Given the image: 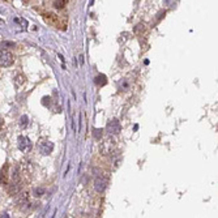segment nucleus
<instances>
[{
	"label": "nucleus",
	"instance_id": "6",
	"mask_svg": "<svg viewBox=\"0 0 218 218\" xmlns=\"http://www.w3.org/2000/svg\"><path fill=\"white\" fill-rule=\"evenodd\" d=\"M30 148H31L30 140L28 137H22V136H21L18 139V149L25 151V150H30Z\"/></svg>",
	"mask_w": 218,
	"mask_h": 218
},
{
	"label": "nucleus",
	"instance_id": "14",
	"mask_svg": "<svg viewBox=\"0 0 218 218\" xmlns=\"http://www.w3.org/2000/svg\"><path fill=\"white\" fill-rule=\"evenodd\" d=\"M2 125H3V119L0 118V127H2Z\"/></svg>",
	"mask_w": 218,
	"mask_h": 218
},
{
	"label": "nucleus",
	"instance_id": "8",
	"mask_svg": "<svg viewBox=\"0 0 218 218\" xmlns=\"http://www.w3.org/2000/svg\"><path fill=\"white\" fill-rule=\"evenodd\" d=\"M67 3H68V0H55V2H54V7L56 9H62L67 5Z\"/></svg>",
	"mask_w": 218,
	"mask_h": 218
},
{
	"label": "nucleus",
	"instance_id": "1",
	"mask_svg": "<svg viewBox=\"0 0 218 218\" xmlns=\"http://www.w3.org/2000/svg\"><path fill=\"white\" fill-rule=\"evenodd\" d=\"M14 63V56L12 52H9L7 50L0 51V65L2 67H10Z\"/></svg>",
	"mask_w": 218,
	"mask_h": 218
},
{
	"label": "nucleus",
	"instance_id": "2",
	"mask_svg": "<svg viewBox=\"0 0 218 218\" xmlns=\"http://www.w3.org/2000/svg\"><path fill=\"white\" fill-rule=\"evenodd\" d=\"M107 132L110 133V135H118V133H120V131H122V125H120V122L118 120V119H112V120H110L107 123Z\"/></svg>",
	"mask_w": 218,
	"mask_h": 218
},
{
	"label": "nucleus",
	"instance_id": "12",
	"mask_svg": "<svg viewBox=\"0 0 218 218\" xmlns=\"http://www.w3.org/2000/svg\"><path fill=\"white\" fill-rule=\"evenodd\" d=\"M93 137L95 140H101V137H102V129H94L93 131Z\"/></svg>",
	"mask_w": 218,
	"mask_h": 218
},
{
	"label": "nucleus",
	"instance_id": "7",
	"mask_svg": "<svg viewBox=\"0 0 218 218\" xmlns=\"http://www.w3.org/2000/svg\"><path fill=\"white\" fill-rule=\"evenodd\" d=\"M8 168V165H5L3 168H2V171H0V184H7V178H8V175L5 174V170Z\"/></svg>",
	"mask_w": 218,
	"mask_h": 218
},
{
	"label": "nucleus",
	"instance_id": "3",
	"mask_svg": "<svg viewBox=\"0 0 218 218\" xmlns=\"http://www.w3.org/2000/svg\"><path fill=\"white\" fill-rule=\"evenodd\" d=\"M107 184H108V179L105 178V176H98L95 179V182H94V188L97 192H99L102 193L103 191H105L107 188Z\"/></svg>",
	"mask_w": 218,
	"mask_h": 218
},
{
	"label": "nucleus",
	"instance_id": "11",
	"mask_svg": "<svg viewBox=\"0 0 218 218\" xmlns=\"http://www.w3.org/2000/svg\"><path fill=\"white\" fill-rule=\"evenodd\" d=\"M8 47H14V43H12V42H2L0 43V48H2V50H7Z\"/></svg>",
	"mask_w": 218,
	"mask_h": 218
},
{
	"label": "nucleus",
	"instance_id": "13",
	"mask_svg": "<svg viewBox=\"0 0 218 218\" xmlns=\"http://www.w3.org/2000/svg\"><path fill=\"white\" fill-rule=\"evenodd\" d=\"M43 192H45V188H37L35 189V196H42Z\"/></svg>",
	"mask_w": 218,
	"mask_h": 218
},
{
	"label": "nucleus",
	"instance_id": "9",
	"mask_svg": "<svg viewBox=\"0 0 218 218\" xmlns=\"http://www.w3.org/2000/svg\"><path fill=\"white\" fill-rule=\"evenodd\" d=\"M95 84L97 85H106L107 84V80H106V76L105 75H101V76H98V77H95Z\"/></svg>",
	"mask_w": 218,
	"mask_h": 218
},
{
	"label": "nucleus",
	"instance_id": "4",
	"mask_svg": "<svg viewBox=\"0 0 218 218\" xmlns=\"http://www.w3.org/2000/svg\"><path fill=\"white\" fill-rule=\"evenodd\" d=\"M54 150V144L48 140H43L39 143V151L43 155H48Z\"/></svg>",
	"mask_w": 218,
	"mask_h": 218
},
{
	"label": "nucleus",
	"instance_id": "10",
	"mask_svg": "<svg viewBox=\"0 0 218 218\" xmlns=\"http://www.w3.org/2000/svg\"><path fill=\"white\" fill-rule=\"evenodd\" d=\"M28 123H29V119H28V116H26V115H22V116L20 118V125L22 128H25L26 125H28Z\"/></svg>",
	"mask_w": 218,
	"mask_h": 218
},
{
	"label": "nucleus",
	"instance_id": "5",
	"mask_svg": "<svg viewBox=\"0 0 218 218\" xmlns=\"http://www.w3.org/2000/svg\"><path fill=\"white\" fill-rule=\"evenodd\" d=\"M45 21L48 25L56 26V28H59V25H60V18H59V16L55 14V13H51V12L45 14Z\"/></svg>",
	"mask_w": 218,
	"mask_h": 218
}]
</instances>
